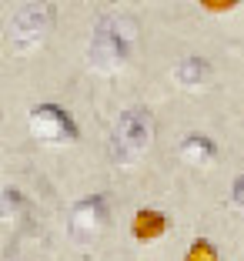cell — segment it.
<instances>
[{"instance_id": "cell-2", "label": "cell", "mask_w": 244, "mask_h": 261, "mask_svg": "<svg viewBox=\"0 0 244 261\" xmlns=\"http://www.w3.org/2000/svg\"><path fill=\"white\" fill-rule=\"evenodd\" d=\"M154 138V117L147 108H127L114 124V134H111V158H114L121 168L138 164L147 154Z\"/></svg>"}, {"instance_id": "cell-3", "label": "cell", "mask_w": 244, "mask_h": 261, "mask_svg": "<svg viewBox=\"0 0 244 261\" xmlns=\"http://www.w3.org/2000/svg\"><path fill=\"white\" fill-rule=\"evenodd\" d=\"M53 23H57V7L50 0H31L17 10V17L10 20V47L14 54H34L47 44Z\"/></svg>"}, {"instance_id": "cell-12", "label": "cell", "mask_w": 244, "mask_h": 261, "mask_svg": "<svg viewBox=\"0 0 244 261\" xmlns=\"http://www.w3.org/2000/svg\"><path fill=\"white\" fill-rule=\"evenodd\" d=\"M231 204H234V211L244 215V174L231 181Z\"/></svg>"}, {"instance_id": "cell-10", "label": "cell", "mask_w": 244, "mask_h": 261, "mask_svg": "<svg viewBox=\"0 0 244 261\" xmlns=\"http://www.w3.org/2000/svg\"><path fill=\"white\" fill-rule=\"evenodd\" d=\"M184 261H221V258H218V248H214L207 238H198L191 248H187Z\"/></svg>"}, {"instance_id": "cell-6", "label": "cell", "mask_w": 244, "mask_h": 261, "mask_svg": "<svg viewBox=\"0 0 244 261\" xmlns=\"http://www.w3.org/2000/svg\"><path fill=\"white\" fill-rule=\"evenodd\" d=\"M177 158H181L187 168L204 171V168H211V164L218 161V144H214L207 134H198V130H194V134H187V138L177 144Z\"/></svg>"}, {"instance_id": "cell-7", "label": "cell", "mask_w": 244, "mask_h": 261, "mask_svg": "<svg viewBox=\"0 0 244 261\" xmlns=\"http://www.w3.org/2000/svg\"><path fill=\"white\" fill-rule=\"evenodd\" d=\"M211 74H214L211 64L198 54L181 57V61L174 64V70H171V77H174V84L181 87V91H198V87H204L207 81H211Z\"/></svg>"}, {"instance_id": "cell-4", "label": "cell", "mask_w": 244, "mask_h": 261, "mask_svg": "<svg viewBox=\"0 0 244 261\" xmlns=\"http://www.w3.org/2000/svg\"><path fill=\"white\" fill-rule=\"evenodd\" d=\"M27 127L31 134L47 147H67L77 141V121L70 117L67 108L53 104V100H44V104H34L31 114H27Z\"/></svg>"}, {"instance_id": "cell-5", "label": "cell", "mask_w": 244, "mask_h": 261, "mask_svg": "<svg viewBox=\"0 0 244 261\" xmlns=\"http://www.w3.org/2000/svg\"><path fill=\"white\" fill-rule=\"evenodd\" d=\"M107 224H111V198H107L104 191L87 194V198H80L70 207L67 231H70V238H74L77 245H87V241H94L97 234H104Z\"/></svg>"}, {"instance_id": "cell-11", "label": "cell", "mask_w": 244, "mask_h": 261, "mask_svg": "<svg viewBox=\"0 0 244 261\" xmlns=\"http://www.w3.org/2000/svg\"><path fill=\"white\" fill-rule=\"evenodd\" d=\"M204 10H211V14H228V10H234L241 0H198Z\"/></svg>"}, {"instance_id": "cell-1", "label": "cell", "mask_w": 244, "mask_h": 261, "mask_svg": "<svg viewBox=\"0 0 244 261\" xmlns=\"http://www.w3.org/2000/svg\"><path fill=\"white\" fill-rule=\"evenodd\" d=\"M138 44V23L124 14L100 17L91 31V44H87V64L97 74H117L127 67L130 54Z\"/></svg>"}, {"instance_id": "cell-9", "label": "cell", "mask_w": 244, "mask_h": 261, "mask_svg": "<svg viewBox=\"0 0 244 261\" xmlns=\"http://www.w3.org/2000/svg\"><path fill=\"white\" fill-rule=\"evenodd\" d=\"M168 228H171V218L164 211H157V207H141L134 215V221H130V234L138 241H157L168 234Z\"/></svg>"}, {"instance_id": "cell-8", "label": "cell", "mask_w": 244, "mask_h": 261, "mask_svg": "<svg viewBox=\"0 0 244 261\" xmlns=\"http://www.w3.org/2000/svg\"><path fill=\"white\" fill-rule=\"evenodd\" d=\"M31 221V201L20 188H4L0 191V224H7V228H23V224Z\"/></svg>"}]
</instances>
